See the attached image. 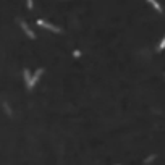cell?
I'll list each match as a JSON object with an SVG mask.
<instances>
[{"mask_svg":"<svg viewBox=\"0 0 165 165\" xmlns=\"http://www.w3.org/2000/svg\"><path fill=\"white\" fill-rule=\"evenodd\" d=\"M42 73H44V68H39V70H36L34 73H33V76H31V81L26 84V89H28V91H31V89L34 88V86H36V83H37V81L41 80Z\"/></svg>","mask_w":165,"mask_h":165,"instance_id":"obj_1","label":"cell"},{"mask_svg":"<svg viewBox=\"0 0 165 165\" xmlns=\"http://www.w3.org/2000/svg\"><path fill=\"white\" fill-rule=\"evenodd\" d=\"M36 24L41 26V28H44V29L52 31V33H60V31H62L59 26H55V24H52V23H47V21H44V20H37V21H36Z\"/></svg>","mask_w":165,"mask_h":165,"instance_id":"obj_2","label":"cell"},{"mask_svg":"<svg viewBox=\"0 0 165 165\" xmlns=\"http://www.w3.org/2000/svg\"><path fill=\"white\" fill-rule=\"evenodd\" d=\"M20 26H21V29H23V31L26 33V36H28L29 39H36V34L31 31V28L26 24V21H20Z\"/></svg>","mask_w":165,"mask_h":165,"instance_id":"obj_3","label":"cell"},{"mask_svg":"<svg viewBox=\"0 0 165 165\" xmlns=\"http://www.w3.org/2000/svg\"><path fill=\"white\" fill-rule=\"evenodd\" d=\"M147 2H149L150 5H152V7H154V8H155V11H157V13H163V10H162V7L159 5V2H157V0H147Z\"/></svg>","mask_w":165,"mask_h":165,"instance_id":"obj_4","label":"cell"},{"mask_svg":"<svg viewBox=\"0 0 165 165\" xmlns=\"http://www.w3.org/2000/svg\"><path fill=\"white\" fill-rule=\"evenodd\" d=\"M31 76H33V75L29 73V70L24 68V70H23V80H24V83H26V84L31 81Z\"/></svg>","mask_w":165,"mask_h":165,"instance_id":"obj_5","label":"cell"},{"mask_svg":"<svg viewBox=\"0 0 165 165\" xmlns=\"http://www.w3.org/2000/svg\"><path fill=\"white\" fill-rule=\"evenodd\" d=\"M2 107H3V110L7 112V115H8V117L13 115V112H11V109H10V105H8V102H7V100H5V102H2Z\"/></svg>","mask_w":165,"mask_h":165,"instance_id":"obj_6","label":"cell"},{"mask_svg":"<svg viewBox=\"0 0 165 165\" xmlns=\"http://www.w3.org/2000/svg\"><path fill=\"white\" fill-rule=\"evenodd\" d=\"M163 50H165V36L162 37V41H160L159 47H157V52H163Z\"/></svg>","mask_w":165,"mask_h":165,"instance_id":"obj_7","label":"cell"},{"mask_svg":"<svg viewBox=\"0 0 165 165\" xmlns=\"http://www.w3.org/2000/svg\"><path fill=\"white\" fill-rule=\"evenodd\" d=\"M154 159H155V154H150V155H149V157H147V159H146V160H144V163H149V162H152V160H154Z\"/></svg>","mask_w":165,"mask_h":165,"instance_id":"obj_8","label":"cell"},{"mask_svg":"<svg viewBox=\"0 0 165 165\" xmlns=\"http://www.w3.org/2000/svg\"><path fill=\"white\" fill-rule=\"evenodd\" d=\"M83 54H81V50H73V57L75 59H78V57H81Z\"/></svg>","mask_w":165,"mask_h":165,"instance_id":"obj_9","label":"cell"},{"mask_svg":"<svg viewBox=\"0 0 165 165\" xmlns=\"http://www.w3.org/2000/svg\"><path fill=\"white\" fill-rule=\"evenodd\" d=\"M26 5H28V8H33V0H26Z\"/></svg>","mask_w":165,"mask_h":165,"instance_id":"obj_10","label":"cell"}]
</instances>
